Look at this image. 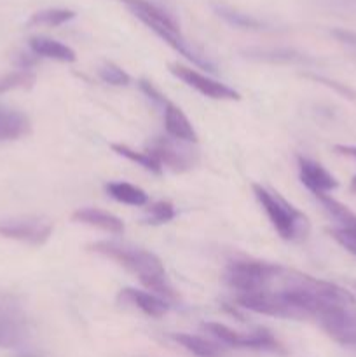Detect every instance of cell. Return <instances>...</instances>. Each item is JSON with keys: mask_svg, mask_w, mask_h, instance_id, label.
Returning <instances> with one entry per match:
<instances>
[{"mask_svg": "<svg viewBox=\"0 0 356 357\" xmlns=\"http://www.w3.org/2000/svg\"><path fill=\"white\" fill-rule=\"evenodd\" d=\"M87 248L93 253L101 255L108 260H114L115 264L136 275L138 281L154 295L168 300L177 298V293H175L173 286L168 279L163 261L152 251H147L143 248L133 246L128 243H114V241H98Z\"/></svg>", "mask_w": 356, "mask_h": 357, "instance_id": "1", "label": "cell"}, {"mask_svg": "<svg viewBox=\"0 0 356 357\" xmlns=\"http://www.w3.org/2000/svg\"><path fill=\"white\" fill-rule=\"evenodd\" d=\"M126 6V9L138 17L145 26H149L154 33L159 38H163L170 47H173L178 54L187 58L194 65L201 66V68L208 70V72H215V65L209 59H206L201 52L195 47L188 44L187 38L181 35L180 26L175 21V17L164 9H161L156 3L149 2V0H121Z\"/></svg>", "mask_w": 356, "mask_h": 357, "instance_id": "2", "label": "cell"}, {"mask_svg": "<svg viewBox=\"0 0 356 357\" xmlns=\"http://www.w3.org/2000/svg\"><path fill=\"white\" fill-rule=\"evenodd\" d=\"M255 197L260 202L262 209L267 215L269 222L274 227L279 237L285 241L302 239L309 232V220L302 211L290 204L286 199H283L278 192H272L262 185H251Z\"/></svg>", "mask_w": 356, "mask_h": 357, "instance_id": "3", "label": "cell"}, {"mask_svg": "<svg viewBox=\"0 0 356 357\" xmlns=\"http://www.w3.org/2000/svg\"><path fill=\"white\" fill-rule=\"evenodd\" d=\"M51 220L44 216H10V218H0V237L6 239L20 241L30 246H42L47 243L52 236Z\"/></svg>", "mask_w": 356, "mask_h": 357, "instance_id": "4", "label": "cell"}, {"mask_svg": "<svg viewBox=\"0 0 356 357\" xmlns=\"http://www.w3.org/2000/svg\"><path fill=\"white\" fill-rule=\"evenodd\" d=\"M202 330L208 331L212 337L222 342L223 345H230L236 349H255V351H281V345L276 340L274 335L265 328H258V330L241 331L232 330V328L225 326L222 323H205Z\"/></svg>", "mask_w": 356, "mask_h": 357, "instance_id": "5", "label": "cell"}, {"mask_svg": "<svg viewBox=\"0 0 356 357\" xmlns=\"http://www.w3.org/2000/svg\"><path fill=\"white\" fill-rule=\"evenodd\" d=\"M170 72L173 73L177 79H180L181 82L194 87L198 93H201L202 96L206 98H212V100H227V101L241 100V94L237 93V91H234L232 87L225 86V84L218 82V80L212 79V77H206L205 73L198 72V70L194 68L178 65V63H171Z\"/></svg>", "mask_w": 356, "mask_h": 357, "instance_id": "6", "label": "cell"}, {"mask_svg": "<svg viewBox=\"0 0 356 357\" xmlns=\"http://www.w3.org/2000/svg\"><path fill=\"white\" fill-rule=\"evenodd\" d=\"M318 324L334 342L356 349V305L325 314L318 319Z\"/></svg>", "mask_w": 356, "mask_h": 357, "instance_id": "7", "label": "cell"}, {"mask_svg": "<svg viewBox=\"0 0 356 357\" xmlns=\"http://www.w3.org/2000/svg\"><path fill=\"white\" fill-rule=\"evenodd\" d=\"M297 164H299V176L300 181L306 185L307 190L313 192L314 195L318 194H328V192L335 190L339 187V181L335 180L334 174L330 171L325 169L320 162L307 157L299 155L297 157Z\"/></svg>", "mask_w": 356, "mask_h": 357, "instance_id": "8", "label": "cell"}, {"mask_svg": "<svg viewBox=\"0 0 356 357\" xmlns=\"http://www.w3.org/2000/svg\"><path fill=\"white\" fill-rule=\"evenodd\" d=\"M147 152L161 164V166H168L170 169L181 171L188 169V167L194 166L195 159L192 157V153L185 149H178L175 143H171L166 138H156L149 145Z\"/></svg>", "mask_w": 356, "mask_h": 357, "instance_id": "9", "label": "cell"}, {"mask_svg": "<svg viewBox=\"0 0 356 357\" xmlns=\"http://www.w3.org/2000/svg\"><path fill=\"white\" fill-rule=\"evenodd\" d=\"M117 302L124 307L138 309L140 312H143L145 316L156 317V319L166 316L168 310H170V305H168L164 298L154 295V293H147L135 288L121 289L117 295Z\"/></svg>", "mask_w": 356, "mask_h": 357, "instance_id": "10", "label": "cell"}, {"mask_svg": "<svg viewBox=\"0 0 356 357\" xmlns=\"http://www.w3.org/2000/svg\"><path fill=\"white\" fill-rule=\"evenodd\" d=\"M164 128L166 132L177 142L195 143L198 142V132L192 128L187 115L180 110L175 103L166 100L164 103Z\"/></svg>", "mask_w": 356, "mask_h": 357, "instance_id": "11", "label": "cell"}, {"mask_svg": "<svg viewBox=\"0 0 356 357\" xmlns=\"http://www.w3.org/2000/svg\"><path fill=\"white\" fill-rule=\"evenodd\" d=\"M31 124L27 114L0 105V142H14L30 135Z\"/></svg>", "mask_w": 356, "mask_h": 357, "instance_id": "12", "label": "cell"}, {"mask_svg": "<svg viewBox=\"0 0 356 357\" xmlns=\"http://www.w3.org/2000/svg\"><path fill=\"white\" fill-rule=\"evenodd\" d=\"M72 220L77 223H84V225L96 227V229L105 230V232L114 234V236H122L126 230L121 218H117V216L112 215V213L101 211V209L96 208L77 209V211H73Z\"/></svg>", "mask_w": 356, "mask_h": 357, "instance_id": "13", "label": "cell"}, {"mask_svg": "<svg viewBox=\"0 0 356 357\" xmlns=\"http://www.w3.org/2000/svg\"><path fill=\"white\" fill-rule=\"evenodd\" d=\"M243 54L248 59H255V61L264 63H276V65H297V63H309L311 59L302 52L295 51V49L288 47H250L244 49Z\"/></svg>", "mask_w": 356, "mask_h": 357, "instance_id": "14", "label": "cell"}, {"mask_svg": "<svg viewBox=\"0 0 356 357\" xmlns=\"http://www.w3.org/2000/svg\"><path fill=\"white\" fill-rule=\"evenodd\" d=\"M28 45H30L31 52L35 56H40V58L56 59V61L61 63H73L77 59L75 51L72 47H68L63 42L54 40V38L37 35V37H31L28 40Z\"/></svg>", "mask_w": 356, "mask_h": 357, "instance_id": "15", "label": "cell"}, {"mask_svg": "<svg viewBox=\"0 0 356 357\" xmlns=\"http://www.w3.org/2000/svg\"><path fill=\"white\" fill-rule=\"evenodd\" d=\"M212 7L220 20H223L234 28H241V30H265V28H269L264 21L257 20L246 13H241V10L234 9L227 3H213Z\"/></svg>", "mask_w": 356, "mask_h": 357, "instance_id": "16", "label": "cell"}, {"mask_svg": "<svg viewBox=\"0 0 356 357\" xmlns=\"http://www.w3.org/2000/svg\"><path fill=\"white\" fill-rule=\"evenodd\" d=\"M105 190L110 197H114L117 202L128 206H147L149 204V195L145 190H142L136 185L128 183V181H110L105 185Z\"/></svg>", "mask_w": 356, "mask_h": 357, "instance_id": "17", "label": "cell"}, {"mask_svg": "<svg viewBox=\"0 0 356 357\" xmlns=\"http://www.w3.org/2000/svg\"><path fill=\"white\" fill-rule=\"evenodd\" d=\"M173 340L180 344L185 351H188L195 357H222L223 349L218 344L206 338L198 337V335L188 333H177L173 335Z\"/></svg>", "mask_w": 356, "mask_h": 357, "instance_id": "18", "label": "cell"}, {"mask_svg": "<svg viewBox=\"0 0 356 357\" xmlns=\"http://www.w3.org/2000/svg\"><path fill=\"white\" fill-rule=\"evenodd\" d=\"M75 17V13L70 9H42L38 13L31 14L28 20V26H49L54 28L59 24L68 23Z\"/></svg>", "mask_w": 356, "mask_h": 357, "instance_id": "19", "label": "cell"}, {"mask_svg": "<svg viewBox=\"0 0 356 357\" xmlns=\"http://www.w3.org/2000/svg\"><path fill=\"white\" fill-rule=\"evenodd\" d=\"M110 149L114 150L117 155L124 157V159H128V160H131V162H135L136 166H142L143 169L150 171V173L159 174L161 171H163V166H161V164L157 162V160L154 159V157L150 155L149 152H138V150L129 149L128 145H121V143H112Z\"/></svg>", "mask_w": 356, "mask_h": 357, "instance_id": "20", "label": "cell"}, {"mask_svg": "<svg viewBox=\"0 0 356 357\" xmlns=\"http://www.w3.org/2000/svg\"><path fill=\"white\" fill-rule=\"evenodd\" d=\"M0 324H23V310L14 295L0 291Z\"/></svg>", "mask_w": 356, "mask_h": 357, "instance_id": "21", "label": "cell"}, {"mask_svg": "<svg viewBox=\"0 0 356 357\" xmlns=\"http://www.w3.org/2000/svg\"><path fill=\"white\" fill-rule=\"evenodd\" d=\"M35 75L28 70H16V72L0 75V94L13 89H28L34 86Z\"/></svg>", "mask_w": 356, "mask_h": 357, "instance_id": "22", "label": "cell"}, {"mask_svg": "<svg viewBox=\"0 0 356 357\" xmlns=\"http://www.w3.org/2000/svg\"><path fill=\"white\" fill-rule=\"evenodd\" d=\"M175 208L171 202L168 201H159V202H154L147 208V218L145 223L149 225H163V223L171 222L175 218Z\"/></svg>", "mask_w": 356, "mask_h": 357, "instance_id": "23", "label": "cell"}, {"mask_svg": "<svg viewBox=\"0 0 356 357\" xmlns=\"http://www.w3.org/2000/svg\"><path fill=\"white\" fill-rule=\"evenodd\" d=\"M98 75L103 82L112 84V86H128L129 84V75L121 68V66L114 65V63H105L98 70Z\"/></svg>", "mask_w": 356, "mask_h": 357, "instance_id": "24", "label": "cell"}, {"mask_svg": "<svg viewBox=\"0 0 356 357\" xmlns=\"http://www.w3.org/2000/svg\"><path fill=\"white\" fill-rule=\"evenodd\" d=\"M23 344L21 324H0V347L16 349Z\"/></svg>", "mask_w": 356, "mask_h": 357, "instance_id": "25", "label": "cell"}, {"mask_svg": "<svg viewBox=\"0 0 356 357\" xmlns=\"http://www.w3.org/2000/svg\"><path fill=\"white\" fill-rule=\"evenodd\" d=\"M328 232H330V236L334 237V239L337 241L344 250H348L349 253L356 255V230L341 227V229H330Z\"/></svg>", "mask_w": 356, "mask_h": 357, "instance_id": "26", "label": "cell"}, {"mask_svg": "<svg viewBox=\"0 0 356 357\" xmlns=\"http://www.w3.org/2000/svg\"><path fill=\"white\" fill-rule=\"evenodd\" d=\"M140 87H142L143 93L147 94V96L150 98L152 101H156V103H166V98L163 96V94L159 93V91L156 89V87L152 86V82H149V80H140Z\"/></svg>", "mask_w": 356, "mask_h": 357, "instance_id": "27", "label": "cell"}, {"mask_svg": "<svg viewBox=\"0 0 356 357\" xmlns=\"http://www.w3.org/2000/svg\"><path fill=\"white\" fill-rule=\"evenodd\" d=\"M306 77H311V79H314V80H320V82H323V84H327V86L334 87L335 91H339V93H342V94H348V98H355V93H351V91H349L348 87L341 86V84H335L334 80L323 79V77H318V75H306Z\"/></svg>", "mask_w": 356, "mask_h": 357, "instance_id": "28", "label": "cell"}, {"mask_svg": "<svg viewBox=\"0 0 356 357\" xmlns=\"http://www.w3.org/2000/svg\"><path fill=\"white\" fill-rule=\"evenodd\" d=\"M34 56L35 54H27V52H20V54H17V58H16L17 68L28 70V68H30V66H34L35 65V58H34Z\"/></svg>", "mask_w": 356, "mask_h": 357, "instance_id": "29", "label": "cell"}, {"mask_svg": "<svg viewBox=\"0 0 356 357\" xmlns=\"http://www.w3.org/2000/svg\"><path fill=\"white\" fill-rule=\"evenodd\" d=\"M334 150L337 153H342V155H348V157H353V159H356V146H351V145H335Z\"/></svg>", "mask_w": 356, "mask_h": 357, "instance_id": "30", "label": "cell"}, {"mask_svg": "<svg viewBox=\"0 0 356 357\" xmlns=\"http://www.w3.org/2000/svg\"><path fill=\"white\" fill-rule=\"evenodd\" d=\"M351 192H355L356 194V176L351 180Z\"/></svg>", "mask_w": 356, "mask_h": 357, "instance_id": "31", "label": "cell"}]
</instances>
